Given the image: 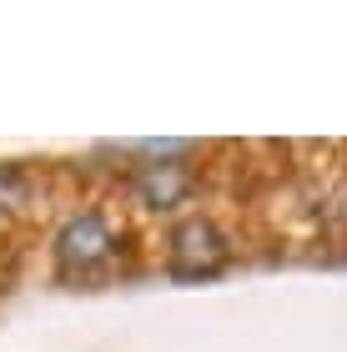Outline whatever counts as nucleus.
<instances>
[{
	"instance_id": "nucleus-2",
	"label": "nucleus",
	"mask_w": 347,
	"mask_h": 352,
	"mask_svg": "<svg viewBox=\"0 0 347 352\" xmlns=\"http://www.w3.org/2000/svg\"><path fill=\"white\" fill-rule=\"evenodd\" d=\"M161 257L171 277H212L232 262V232L212 212H186L166 227Z\"/></svg>"
},
{
	"instance_id": "nucleus-3",
	"label": "nucleus",
	"mask_w": 347,
	"mask_h": 352,
	"mask_svg": "<svg viewBox=\"0 0 347 352\" xmlns=\"http://www.w3.org/2000/svg\"><path fill=\"white\" fill-rule=\"evenodd\" d=\"M151 162H136L126 171V191L141 212H177L197 197V171L181 162L186 146H146Z\"/></svg>"
},
{
	"instance_id": "nucleus-4",
	"label": "nucleus",
	"mask_w": 347,
	"mask_h": 352,
	"mask_svg": "<svg viewBox=\"0 0 347 352\" xmlns=\"http://www.w3.org/2000/svg\"><path fill=\"white\" fill-rule=\"evenodd\" d=\"M36 197H41L36 176H30L21 162H0V221L30 217L36 212Z\"/></svg>"
},
{
	"instance_id": "nucleus-1",
	"label": "nucleus",
	"mask_w": 347,
	"mask_h": 352,
	"mask_svg": "<svg viewBox=\"0 0 347 352\" xmlns=\"http://www.w3.org/2000/svg\"><path fill=\"white\" fill-rule=\"evenodd\" d=\"M121 227L106 206H76L51 232V262L60 277H96L121 257Z\"/></svg>"
}]
</instances>
